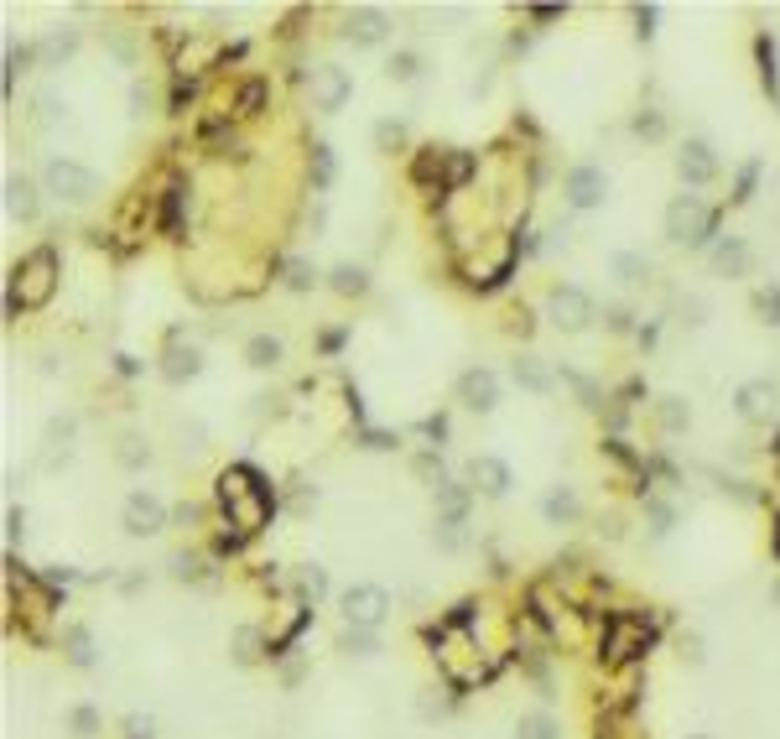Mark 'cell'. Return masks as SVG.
<instances>
[{
    "instance_id": "8fae6325",
    "label": "cell",
    "mask_w": 780,
    "mask_h": 739,
    "mask_svg": "<svg viewBox=\"0 0 780 739\" xmlns=\"http://www.w3.org/2000/svg\"><path fill=\"white\" fill-rule=\"evenodd\" d=\"M458 402L469 406V411H495L499 406V375L495 370H484V365H473L458 375Z\"/></svg>"
},
{
    "instance_id": "603a6c76",
    "label": "cell",
    "mask_w": 780,
    "mask_h": 739,
    "mask_svg": "<svg viewBox=\"0 0 780 739\" xmlns=\"http://www.w3.org/2000/svg\"><path fill=\"white\" fill-rule=\"evenodd\" d=\"M609 271H615L624 286H635V282H645V276H651V261H645V256H635V250H615V256H609Z\"/></svg>"
},
{
    "instance_id": "e0dca14e",
    "label": "cell",
    "mask_w": 780,
    "mask_h": 739,
    "mask_svg": "<svg viewBox=\"0 0 780 739\" xmlns=\"http://www.w3.org/2000/svg\"><path fill=\"white\" fill-rule=\"evenodd\" d=\"M510 375H516V385H520V391H531V396L557 391V370H552L542 355H520L516 365H510Z\"/></svg>"
},
{
    "instance_id": "7bdbcfd3",
    "label": "cell",
    "mask_w": 780,
    "mask_h": 739,
    "mask_svg": "<svg viewBox=\"0 0 780 739\" xmlns=\"http://www.w3.org/2000/svg\"><path fill=\"white\" fill-rule=\"evenodd\" d=\"M645 510H651V521H656V526H651V531H671V505L651 501V505H645Z\"/></svg>"
},
{
    "instance_id": "60d3db41",
    "label": "cell",
    "mask_w": 780,
    "mask_h": 739,
    "mask_svg": "<svg viewBox=\"0 0 780 739\" xmlns=\"http://www.w3.org/2000/svg\"><path fill=\"white\" fill-rule=\"evenodd\" d=\"M568 381H572V391L583 396V406H598V385H593L589 375H568Z\"/></svg>"
},
{
    "instance_id": "7a4b0ae2",
    "label": "cell",
    "mask_w": 780,
    "mask_h": 739,
    "mask_svg": "<svg viewBox=\"0 0 780 739\" xmlns=\"http://www.w3.org/2000/svg\"><path fill=\"white\" fill-rule=\"evenodd\" d=\"M713 235V209L697 198V193H677L666 204V239L677 245H703Z\"/></svg>"
},
{
    "instance_id": "6da1fadb",
    "label": "cell",
    "mask_w": 780,
    "mask_h": 739,
    "mask_svg": "<svg viewBox=\"0 0 780 739\" xmlns=\"http://www.w3.org/2000/svg\"><path fill=\"white\" fill-rule=\"evenodd\" d=\"M52 292H58V256H52V245H42V250L22 256V261H16V271H11V297H5V312L48 308Z\"/></svg>"
},
{
    "instance_id": "d6986e66",
    "label": "cell",
    "mask_w": 780,
    "mask_h": 739,
    "mask_svg": "<svg viewBox=\"0 0 780 739\" xmlns=\"http://www.w3.org/2000/svg\"><path fill=\"white\" fill-rule=\"evenodd\" d=\"M542 516L552 526L578 521V490H572V484H552V490H546V501H542Z\"/></svg>"
},
{
    "instance_id": "ffe728a7",
    "label": "cell",
    "mask_w": 780,
    "mask_h": 739,
    "mask_svg": "<svg viewBox=\"0 0 780 739\" xmlns=\"http://www.w3.org/2000/svg\"><path fill=\"white\" fill-rule=\"evenodd\" d=\"M329 286L338 292V297H364V292H370V271L355 266V261H344V266H333Z\"/></svg>"
},
{
    "instance_id": "83f0119b",
    "label": "cell",
    "mask_w": 780,
    "mask_h": 739,
    "mask_svg": "<svg viewBox=\"0 0 780 739\" xmlns=\"http://www.w3.org/2000/svg\"><path fill=\"white\" fill-rule=\"evenodd\" d=\"M69 662H78V667H89V662H95V641H89V630H84V625H73L69 630Z\"/></svg>"
},
{
    "instance_id": "4fadbf2b",
    "label": "cell",
    "mask_w": 780,
    "mask_h": 739,
    "mask_svg": "<svg viewBox=\"0 0 780 739\" xmlns=\"http://www.w3.org/2000/svg\"><path fill=\"white\" fill-rule=\"evenodd\" d=\"M677 172H682L686 188L713 183V177H718V157H713V146L708 141H686L682 151H677Z\"/></svg>"
},
{
    "instance_id": "44dd1931",
    "label": "cell",
    "mask_w": 780,
    "mask_h": 739,
    "mask_svg": "<svg viewBox=\"0 0 780 739\" xmlns=\"http://www.w3.org/2000/svg\"><path fill=\"white\" fill-rule=\"evenodd\" d=\"M245 365H250V370H276V365H282V338L256 334L245 344Z\"/></svg>"
},
{
    "instance_id": "7dc6e473",
    "label": "cell",
    "mask_w": 780,
    "mask_h": 739,
    "mask_svg": "<svg viewBox=\"0 0 780 739\" xmlns=\"http://www.w3.org/2000/svg\"><path fill=\"white\" fill-rule=\"evenodd\" d=\"M302 589H308V594L318 599V594H323V572H318V568H308V572H302Z\"/></svg>"
},
{
    "instance_id": "52a82bcc",
    "label": "cell",
    "mask_w": 780,
    "mask_h": 739,
    "mask_svg": "<svg viewBox=\"0 0 780 739\" xmlns=\"http://www.w3.org/2000/svg\"><path fill=\"white\" fill-rule=\"evenodd\" d=\"M308 89H312V104H318L323 115H333V110H344V99L355 95L349 73L338 69V63H318V69L308 73Z\"/></svg>"
},
{
    "instance_id": "ee69618b",
    "label": "cell",
    "mask_w": 780,
    "mask_h": 739,
    "mask_svg": "<svg viewBox=\"0 0 780 739\" xmlns=\"http://www.w3.org/2000/svg\"><path fill=\"white\" fill-rule=\"evenodd\" d=\"M525 16H531V22H557V16H562V5H531Z\"/></svg>"
},
{
    "instance_id": "836d02e7",
    "label": "cell",
    "mask_w": 780,
    "mask_h": 739,
    "mask_svg": "<svg viewBox=\"0 0 780 739\" xmlns=\"http://www.w3.org/2000/svg\"><path fill=\"white\" fill-rule=\"evenodd\" d=\"M635 136H645V141H661V136H666V115H656V110H640V115H635Z\"/></svg>"
},
{
    "instance_id": "3957f363",
    "label": "cell",
    "mask_w": 780,
    "mask_h": 739,
    "mask_svg": "<svg viewBox=\"0 0 780 739\" xmlns=\"http://www.w3.org/2000/svg\"><path fill=\"white\" fill-rule=\"evenodd\" d=\"M42 188H48L52 198H63V204H89L99 193V177L89 168L69 162V157H52L48 168H42Z\"/></svg>"
},
{
    "instance_id": "f546056e",
    "label": "cell",
    "mask_w": 780,
    "mask_h": 739,
    "mask_svg": "<svg viewBox=\"0 0 780 739\" xmlns=\"http://www.w3.org/2000/svg\"><path fill=\"white\" fill-rule=\"evenodd\" d=\"M686 422H692L686 402H682V396H666V402H661V428H666V432H682Z\"/></svg>"
},
{
    "instance_id": "e575fe53",
    "label": "cell",
    "mask_w": 780,
    "mask_h": 739,
    "mask_svg": "<svg viewBox=\"0 0 780 739\" xmlns=\"http://www.w3.org/2000/svg\"><path fill=\"white\" fill-rule=\"evenodd\" d=\"M344 651H349V656H375L380 651L375 630H349V636H344Z\"/></svg>"
},
{
    "instance_id": "277c9868",
    "label": "cell",
    "mask_w": 780,
    "mask_h": 739,
    "mask_svg": "<svg viewBox=\"0 0 780 739\" xmlns=\"http://www.w3.org/2000/svg\"><path fill=\"white\" fill-rule=\"evenodd\" d=\"M219 495H224V510H230V505L239 510V526H245V531H250V526H260V510L271 505L265 484H256V475H250V469H235V475L219 479Z\"/></svg>"
},
{
    "instance_id": "30bf717a",
    "label": "cell",
    "mask_w": 780,
    "mask_h": 739,
    "mask_svg": "<svg viewBox=\"0 0 780 739\" xmlns=\"http://www.w3.org/2000/svg\"><path fill=\"white\" fill-rule=\"evenodd\" d=\"M391 37V16L380 11V5H355L349 16H344V42H355V48H380Z\"/></svg>"
},
{
    "instance_id": "f6af8a7d",
    "label": "cell",
    "mask_w": 780,
    "mask_h": 739,
    "mask_svg": "<svg viewBox=\"0 0 780 739\" xmlns=\"http://www.w3.org/2000/svg\"><path fill=\"white\" fill-rule=\"evenodd\" d=\"M183 448H203V428L198 422H183Z\"/></svg>"
},
{
    "instance_id": "d4e9b609",
    "label": "cell",
    "mask_w": 780,
    "mask_h": 739,
    "mask_svg": "<svg viewBox=\"0 0 780 739\" xmlns=\"http://www.w3.org/2000/svg\"><path fill=\"white\" fill-rule=\"evenodd\" d=\"M265 95H271V89H265V78H245V84H239V95H235V110L239 115H260Z\"/></svg>"
},
{
    "instance_id": "ba28073f",
    "label": "cell",
    "mask_w": 780,
    "mask_h": 739,
    "mask_svg": "<svg viewBox=\"0 0 780 739\" xmlns=\"http://www.w3.org/2000/svg\"><path fill=\"white\" fill-rule=\"evenodd\" d=\"M120 521L131 537H157L166 526V505L151 495V490H136V495H125V510H120Z\"/></svg>"
},
{
    "instance_id": "8992f818",
    "label": "cell",
    "mask_w": 780,
    "mask_h": 739,
    "mask_svg": "<svg viewBox=\"0 0 780 739\" xmlns=\"http://www.w3.org/2000/svg\"><path fill=\"white\" fill-rule=\"evenodd\" d=\"M385 615H391V594H385L380 583H355V589L344 594V620H349V630H375Z\"/></svg>"
},
{
    "instance_id": "bcb514c9",
    "label": "cell",
    "mask_w": 780,
    "mask_h": 739,
    "mask_svg": "<svg viewBox=\"0 0 780 739\" xmlns=\"http://www.w3.org/2000/svg\"><path fill=\"white\" fill-rule=\"evenodd\" d=\"M256 630H239V662H250V656H256Z\"/></svg>"
},
{
    "instance_id": "4dcf8cb0",
    "label": "cell",
    "mask_w": 780,
    "mask_h": 739,
    "mask_svg": "<svg viewBox=\"0 0 780 739\" xmlns=\"http://www.w3.org/2000/svg\"><path fill=\"white\" fill-rule=\"evenodd\" d=\"M385 73H391L396 84H411V78L422 73V58H417V52H396V58L385 63Z\"/></svg>"
},
{
    "instance_id": "4316f807",
    "label": "cell",
    "mask_w": 780,
    "mask_h": 739,
    "mask_svg": "<svg viewBox=\"0 0 780 739\" xmlns=\"http://www.w3.org/2000/svg\"><path fill=\"white\" fill-rule=\"evenodd\" d=\"M282 282L292 286V292H308V286L318 282V271H312V261H302V256H292V261L282 266Z\"/></svg>"
},
{
    "instance_id": "f35d334b",
    "label": "cell",
    "mask_w": 780,
    "mask_h": 739,
    "mask_svg": "<svg viewBox=\"0 0 780 739\" xmlns=\"http://www.w3.org/2000/svg\"><path fill=\"white\" fill-rule=\"evenodd\" d=\"M177 204H183V183L166 188V209H162V230H177Z\"/></svg>"
},
{
    "instance_id": "d6a6232c",
    "label": "cell",
    "mask_w": 780,
    "mask_h": 739,
    "mask_svg": "<svg viewBox=\"0 0 780 739\" xmlns=\"http://www.w3.org/2000/svg\"><path fill=\"white\" fill-rule=\"evenodd\" d=\"M69 724H73V739H95V729H99V714L89 709V703H78L69 714Z\"/></svg>"
},
{
    "instance_id": "c3c4849f",
    "label": "cell",
    "mask_w": 780,
    "mask_h": 739,
    "mask_svg": "<svg viewBox=\"0 0 780 739\" xmlns=\"http://www.w3.org/2000/svg\"><path fill=\"white\" fill-rule=\"evenodd\" d=\"M146 99H151V95L136 84V89H131V115H146Z\"/></svg>"
},
{
    "instance_id": "5b68a950",
    "label": "cell",
    "mask_w": 780,
    "mask_h": 739,
    "mask_svg": "<svg viewBox=\"0 0 780 739\" xmlns=\"http://www.w3.org/2000/svg\"><path fill=\"white\" fill-rule=\"evenodd\" d=\"M546 318L562 329V334H578V329H589V318H593V297L583 292V286H552L546 292Z\"/></svg>"
},
{
    "instance_id": "1f68e13d",
    "label": "cell",
    "mask_w": 780,
    "mask_h": 739,
    "mask_svg": "<svg viewBox=\"0 0 780 739\" xmlns=\"http://www.w3.org/2000/svg\"><path fill=\"white\" fill-rule=\"evenodd\" d=\"M759 73H765V89L776 95V89H780V73H776V42H770V37H759Z\"/></svg>"
},
{
    "instance_id": "9c48e42d",
    "label": "cell",
    "mask_w": 780,
    "mask_h": 739,
    "mask_svg": "<svg viewBox=\"0 0 780 739\" xmlns=\"http://www.w3.org/2000/svg\"><path fill=\"white\" fill-rule=\"evenodd\" d=\"M708 266L713 276H723V282H739V276H750V266H755V250H750V239L744 235H723L718 245L708 250Z\"/></svg>"
},
{
    "instance_id": "7c38bea8",
    "label": "cell",
    "mask_w": 780,
    "mask_h": 739,
    "mask_svg": "<svg viewBox=\"0 0 780 739\" xmlns=\"http://www.w3.org/2000/svg\"><path fill=\"white\" fill-rule=\"evenodd\" d=\"M562 193H568L572 209H598V204L609 198V177H604V168H589V162H583V168L568 172Z\"/></svg>"
},
{
    "instance_id": "ab89813d",
    "label": "cell",
    "mask_w": 780,
    "mask_h": 739,
    "mask_svg": "<svg viewBox=\"0 0 780 739\" xmlns=\"http://www.w3.org/2000/svg\"><path fill=\"white\" fill-rule=\"evenodd\" d=\"M635 32L640 37H656V5H635Z\"/></svg>"
},
{
    "instance_id": "f1b7e54d",
    "label": "cell",
    "mask_w": 780,
    "mask_h": 739,
    "mask_svg": "<svg viewBox=\"0 0 780 739\" xmlns=\"http://www.w3.org/2000/svg\"><path fill=\"white\" fill-rule=\"evenodd\" d=\"M333 172H338V162H333V146H312V183H318V188H329Z\"/></svg>"
},
{
    "instance_id": "d590c367",
    "label": "cell",
    "mask_w": 780,
    "mask_h": 739,
    "mask_svg": "<svg viewBox=\"0 0 780 739\" xmlns=\"http://www.w3.org/2000/svg\"><path fill=\"white\" fill-rule=\"evenodd\" d=\"M375 141H380V151H396V146L406 141V125H401V120H380Z\"/></svg>"
},
{
    "instance_id": "681fc988",
    "label": "cell",
    "mask_w": 780,
    "mask_h": 739,
    "mask_svg": "<svg viewBox=\"0 0 780 739\" xmlns=\"http://www.w3.org/2000/svg\"><path fill=\"white\" fill-rule=\"evenodd\" d=\"M686 739H713V735H686Z\"/></svg>"
},
{
    "instance_id": "2e32d148",
    "label": "cell",
    "mask_w": 780,
    "mask_h": 739,
    "mask_svg": "<svg viewBox=\"0 0 780 739\" xmlns=\"http://www.w3.org/2000/svg\"><path fill=\"white\" fill-rule=\"evenodd\" d=\"M469 479H473V490H484V495H505L510 484H516V475H510V464L505 458H495V454H479L469 464Z\"/></svg>"
},
{
    "instance_id": "8d00e7d4",
    "label": "cell",
    "mask_w": 780,
    "mask_h": 739,
    "mask_svg": "<svg viewBox=\"0 0 780 739\" xmlns=\"http://www.w3.org/2000/svg\"><path fill=\"white\" fill-rule=\"evenodd\" d=\"M677 312H682V323H686V329L708 323V303H703V297H682V303H677Z\"/></svg>"
},
{
    "instance_id": "5bb4252c",
    "label": "cell",
    "mask_w": 780,
    "mask_h": 739,
    "mask_svg": "<svg viewBox=\"0 0 780 739\" xmlns=\"http://www.w3.org/2000/svg\"><path fill=\"white\" fill-rule=\"evenodd\" d=\"M733 411L744 417V422H765L770 411H776V385L770 381H744L733 391Z\"/></svg>"
},
{
    "instance_id": "ac0fdd59",
    "label": "cell",
    "mask_w": 780,
    "mask_h": 739,
    "mask_svg": "<svg viewBox=\"0 0 780 739\" xmlns=\"http://www.w3.org/2000/svg\"><path fill=\"white\" fill-rule=\"evenodd\" d=\"M73 52H78V26H58V32H48V37L37 42V63H42V69H63Z\"/></svg>"
},
{
    "instance_id": "cb8c5ba5",
    "label": "cell",
    "mask_w": 780,
    "mask_h": 739,
    "mask_svg": "<svg viewBox=\"0 0 780 739\" xmlns=\"http://www.w3.org/2000/svg\"><path fill=\"white\" fill-rule=\"evenodd\" d=\"M516 739H562V724L552 714H525L516 724Z\"/></svg>"
},
{
    "instance_id": "9a60e30c",
    "label": "cell",
    "mask_w": 780,
    "mask_h": 739,
    "mask_svg": "<svg viewBox=\"0 0 780 739\" xmlns=\"http://www.w3.org/2000/svg\"><path fill=\"white\" fill-rule=\"evenodd\" d=\"M5 214L22 219V224H32V219L42 214L37 183H32V177H22V172H11V177H5Z\"/></svg>"
},
{
    "instance_id": "484cf974",
    "label": "cell",
    "mask_w": 780,
    "mask_h": 739,
    "mask_svg": "<svg viewBox=\"0 0 780 739\" xmlns=\"http://www.w3.org/2000/svg\"><path fill=\"white\" fill-rule=\"evenodd\" d=\"M755 312H759V323H765V329H780V286L776 282L755 292Z\"/></svg>"
},
{
    "instance_id": "74e56055",
    "label": "cell",
    "mask_w": 780,
    "mask_h": 739,
    "mask_svg": "<svg viewBox=\"0 0 780 739\" xmlns=\"http://www.w3.org/2000/svg\"><path fill=\"white\" fill-rule=\"evenodd\" d=\"M146 458H151V448H141V438H125V443H120V464H131V469H141Z\"/></svg>"
},
{
    "instance_id": "7402d4cb",
    "label": "cell",
    "mask_w": 780,
    "mask_h": 739,
    "mask_svg": "<svg viewBox=\"0 0 780 739\" xmlns=\"http://www.w3.org/2000/svg\"><path fill=\"white\" fill-rule=\"evenodd\" d=\"M198 370H203V355H198V349H172V355H166V365H162V375H166L172 385L193 381Z\"/></svg>"
},
{
    "instance_id": "b9f144b4",
    "label": "cell",
    "mask_w": 780,
    "mask_h": 739,
    "mask_svg": "<svg viewBox=\"0 0 780 739\" xmlns=\"http://www.w3.org/2000/svg\"><path fill=\"white\" fill-rule=\"evenodd\" d=\"M755 177H759V162H750V168L739 172V193H733V204H744V198H750V188H755Z\"/></svg>"
}]
</instances>
